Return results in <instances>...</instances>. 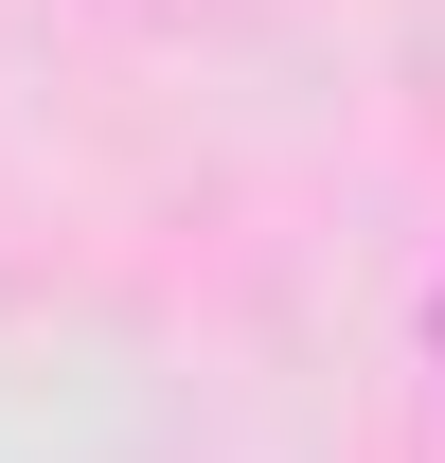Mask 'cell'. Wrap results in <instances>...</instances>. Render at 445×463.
Masks as SVG:
<instances>
[{
	"label": "cell",
	"mask_w": 445,
	"mask_h": 463,
	"mask_svg": "<svg viewBox=\"0 0 445 463\" xmlns=\"http://www.w3.org/2000/svg\"><path fill=\"white\" fill-rule=\"evenodd\" d=\"M428 339H445V303H428Z\"/></svg>",
	"instance_id": "6da1fadb"
}]
</instances>
